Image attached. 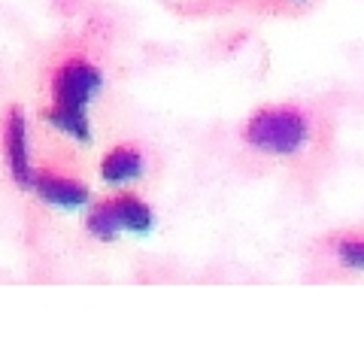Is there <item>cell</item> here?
I'll return each mask as SVG.
<instances>
[{
    "label": "cell",
    "instance_id": "cell-1",
    "mask_svg": "<svg viewBox=\"0 0 364 346\" xmlns=\"http://www.w3.org/2000/svg\"><path fill=\"white\" fill-rule=\"evenodd\" d=\"M310 140V125L301 110L273 107L255 112L246 125V143L267 155H294Z\"/></svg>",
    "mask_w": 364,
    "mask_h": 346
},
{
    "label": "cell",
    "instance_id": "cell-2",
    "mask_svg": "<svg viewBox=\"0 0 364 346\" xmlns=\"http://www.w3.org/2000/svg\"><path fill=\"white\" fill-rule=\"evenodd\" d=\"M104 88V73L88 61H67L52 79V103L88 110V103Z\"/></svg>",
    "mask_w": 364,
    "mask_h": 346
},
{
    "label": "cell",
    "instance_id": "cell-3",
    "mask_svg": "<svg viewBox=\"0 0 364 346\" xmlns=\"http://www.w3.org/2000/svg\"><path fill=\"white\" fill-rule=\"evenodd\" d=\"M4 155H6V167H9V173H13V179L21 189H31L33 161H31V146H28V122H25V115H21V110H13L6 115Z\"/></svg>",
    "mask_w": 364,
    "mask_h": 346
},
{
    "label": "cell",
    "instance_id": "cell-4",
    "mask_svg": "<svg viewBox=\"0 0 364 346\" xmlns=\"http://www.w3.org/2000/svg\"><path fill=\"white\" fill-rule=\"evenodd\" d=\"M31 189L49 206H58V210H82L91 198L82 182L58 177V173H33Z\"/></svg>",
    "mask_w": 364,
    "mask_h": 346
},
{
    "label": "cell",
    "instance_id": "cell-5",
    "mask_svg": "<svg viewBox=\"0 0 364 346\" xmlns=\"http://www.w3.org/2000/svg\"><path fill=\"white\" fill-rule=\"evenodd\" d=\"M143 155L131 146H119L100 161V177L109 186H122V182H134L143 177Z\"/></svg>",
    "mask_w": 364,
    "mask_h": 346
},
{
    "label": "cell",
    "instance_id": "cell-6",
    "mask_svg": "<svg viewBox=\"0 0 364 346\" xmlns=\"http://www.w3.org/2000/svg\"><path fill=\"white\" fill-rule=\"evenodd\" d=\"M46 119H49V125H52L55 131L73 137L76 143H88L91 140V122H88V112L85 110L52 103V107L46 110Z\"/></svg>",
    "mask_w": 364,
    "mask_h": 346
},
{
    "label": "cell",
    "instance_id": "cell-7",
    "mask_svg": "<svg viewBox=\"0 0 364 346\" xmlns=\"http://www.w3.org/2000/svg\"><path fill=\"white\" fill-rule=\"evenodd\" d=\"M119 213V222L124 231H131V234H149L155 228V216L149 210V204L140 201L136 194H119L116 201H112Z\"/></svg>",
    "mask_w": 364,
    "mask_h": 346
},
{
    "label": "cell",
    "instance_id": "cell-8",
    "mask_svg": "<svg viewBox=\"0 0 364 346\" xmlns=\"http://www.w3.org/2000/svg\"><path fill=\"white\" fill-rule=\"evenodd\" d=\"M88 231H91V234H95L97 240H104V243L116 240V237H119V231H124L122 222H119L116 206H112V204H100V206H95V210L88 213Z\"/></svg>",
    "mask_w": 364,
    "mask_h": 346
},
{
    "label": "cell",
    "instance_id": "cell-9",
    "mask_svg": "<svg viewBox=\"0 0 364 346\" xmlns=\"http://www.w3.org/2000/svg\"><path fill=\"white\" fill-rule=\"evenodd\" d=\"M337 256L346 268L364 271V240H343V243L337 246Z\"/></svg>",
    "mask_w": 364,
    "mask_h": 346
}]
</instances>
